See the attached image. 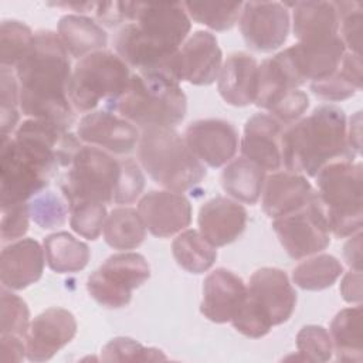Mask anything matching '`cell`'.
Returning <instances> with one entry per match:
<instances>
[{"label": "cell", "mask_w": 363, "mask_h": 363, "mask_svg": "<svg viewBox=\"0 0 363 363\" xmlns=\"http://www.w3.org/2000/svg\"><path fill=\"white\" fill-rule=\"evenodd\" d=\"M14 69L23 115L69 129L75 122V111L68 96L72 69L69 54L58 34L50 30L37 31L34 44Z\"/></svg>", "instance_id": "1"}, {"label": "cell", "mask_w": 363, "mask_h": 363, "mask_svg": "<svg viewBox=\"0 0 363 363\" xmlns=\"http://www.w3.org/2000/svg\"><path fill=\"white\" fill-rule=\"evenodd\" d=\"M285 170L315 177L322 167L336 160H353L356 153L347 143V122L343 109L320 105L296 121L281 138Z\"/></svg>", "instance_id": "2"}, {"label": "cell", "mask_w": 363, "mask_h": 363, "mask_svg": "<svg viewBox=\"0 0 363 363\" xmlns=\"http://www.w3.org/2000/svg\"><path fill=\"white\" fill-rule=\"evenodd\" d=\"M138 160L149 177L166 190L183 193L206 177L204 164L174 128L142 129Z\"/></svg>", "instance_id": "3"}, {"label": "cell", "mask_w": 363, "mask_h": 363, "mask_svg": "<svg viewBox=\"0 0 363 363\" xmlns=\"http://www.w3.org/2000/svg\"><path fill=\"white\" fill-rule=\"evenodd\" d=\"M111 109L142 129L174 128L186 116L187 98L180 82L163 74L133 72Z\"/></svg>", "instance_id": "4"}, {"label": "cell", "mask_w": 363, "mask_h": 363, "mask_svg": "<svg viewBox=\"0 0 363 363\" xmlns=\"http://www.w3.org/2000/svg\"><path fill=\"white\" fill-rule=\"evenodd\" d=\"M318 197L325 210L330 234L350 237L363 225V167L360 162L336 160L319 170Z\"/></svg>", "instance_id": "5"}, {"label": "cell", "mask_w": 363, "mask_h": 363, "mask_svg": "<svg viewBox=\"0 0 363 363\" xmlns=\"http://www.w3.org/2000/svg\"><path fill=\"white\" fill-rule=\"evenodd\" d=\"M130 68L112 51L92 52L75 64L69 85V102L77 112H92L101 102L111 108L126 89Z\"/></svg>", "instance_id": "6"}, {"label": "cell", "mask_w": 363, "mask_h": 363, "mask_svg": "<svg viewBox=\"0 0 363 363\" xmlns=\"http://www.w3.org/2000/svg\"><path fill=\"white\" fill-rule=\"evenodd\" d=\"M121 172V160L96 146L82 145L60 179L68 207L78 201L113 203Z\"/></svg>", "instance_id": "7"}, {"label": "cell", "mask_w": 363, "mask_h": 363, "mask_svg": "<svg viewBox=\"0 0 363 363\" xmlns=\"http://www.w3.org/2000/svg\"><path fill=\"white\" fill-rule=\"evenodd\" d=\"M150 278L146 258L138 252H119L105 262L86 279L89 295L102 306L119 309L129 305L132 291Z\"/></svg>", "instance_id": "8"}, {"label": "cell", "mask_w": 363, "mask_h": 363, "mask_svg": "<svg viewBox=\"0 0 363 363\" xmlns=\"http://www.w3.org/2000/svg\"><path fill=\"white\" fill-rule=\"evenodd\" d=\"M272 228L286 254L294 259L319 254L330 244L328 218L316 191L302 208L275 218Z\"/></svg>", "instance_id": "9"}, {"label": "cell", "mask_w": 363, "mask_h": 363, "mask_svg": "<svg viewBox=\"0 0 363 363\" xmlns=\"http://www.w3.org/2000/svg\"><path fill=\"white\" fill-rule=\"evenodd\" d=\"M52 174L24 152L13 138H1L0 203L1 210L26 203L50 184Z\"/></svg>", "instance_id": "10"}, {"label": "cell", "mask_w": 363, "mask_h": 363, "mask_svg": "<svg viewBox=\"0 0 363 363\" xmlns=\"http://www.w3.org/2000/svg\"><path fill=\"white\" fill-rule=\"evenodd\" d=\"M113 45L122 61L136 72L163 74L177 82L182 81L180 48H170L145 37L133 23L118 31Z\"/></svg>", "instance_id": "11"}, {"label": "cell", "mask_w": 363, "mask_h": 363, "mask_svg": "<svg viewBox=\"0 0 363 363\" xmlns=\"http://www.w3.org/2000/svg\"><path fill=\"white\" fill-rule=\"evenodd\" d=\"M291 28L289 10L278 1H245L240 16V31L248 48L271 52L282 47Z\"/></svg>", "instance_id": "12"}, {"label": "cell", "mask_w": 363, "mask_h": 363, "mask_svg": "<svg viewBox=\"0 0 363 363\" xmlns=\"http://www.w3.org/2000/svg\"><path fill=\"white\" fill-rule=\"evenodd\" d=\"M346 47L337 35L328 41L320 43H296L277 55L284 62L296 85L301 86L306 81L315 82L332 75L343 55Z\"/></svg>", "instance_id": "13"}, {"label": "cell", "mask_w": 363, "mask_h": 363, "mask_svg": "<svg viewBox=\"0 0 363 363\" xmlns=\"http://www.w3.org/2000/svg\"><path fill=\"white\" fill-rule=\"evenodd\" d=\"M247 299L278 326L289 320L296 306V292L285 271L272 267L257 269L247 285Z\"/></svg>", "instance_id": "14"}, {"label": "cell", "mask_w": 363, "mask_h": 363, "mask_svg": "<svg viewBox=\"0 0 363 363\" xmlns=\"http://www.w3.org/2000/svg\"><path fill=\"white\" fill-rule=\"evenodd\" d=\"M130 23L145 37L177 50L187 40L191 28L183 3H133Z\"/></svg>", "instance_id": "15"}, {"label": "cell", "mask_w": 363, "mask_h": 363, "mask_svg": "<svg viewBox=\"0 0 363 363\" xmlns=\"http://www.w3.org/2000/svg\"><path fill=\"white\" fill-rule=\"evenodd\" d=\"M77 319L64 308H48L37 315L26 336V354L30 362H47L77 335Z\"/></svg>", "instance_id": "16"}, {"label": "cell", "mask_w": 363, "mask_h": 363, "mask_svg": "<svg viewBox=\"0 0 363 363\" xmlns=\"http://www.w3.org/2000/svg\"><path fill=\"white\" fill-rule=\"evenodd\" d=\"M184 140L194 156L210 167H221L231 162L240 145L235 126L214 118L191 122L186 128Z\"/></svg>", "instance_id": "17"}, {"label": "cell", "mask_w": 363, "mask_h": 363, "mask_svg": "<svg viewBox=\"0 0 363 363\" xmlns=\"http://www.w3.org/2000/svg\"><path fill=\"white\" fill-rule=\"evenodd\" d=\"M138 211L146 230L159 238H167L186 230L191 223V204L183 193L150 190L138 203Z\"/></svg>", "instance_id": "18"}, {"label": "cell", "mask_w": 363, "mask_h": 363, "mask_svg": "<svg viewBox=\"0 0 363 363\" xmlns=\"http://www.w3.org/2000/svg\"><path fill=\"white\" fill-rule=\"evenodd\" d=\"M81 142L113 155H128L139 143L136 125L109 111H92L84 115L77 128Z\"/></svg>", "instance_id": "19"}, {"label": "cell", "mask_w": 363, "mask_h": 363, "mask_svg": "<svg viewBox=\"0 0 363 363\" xmlns=\"http://www.w3.org/2000/svg\"><path fill=\"white\" fill-rule=\"evenodd\" d=\"M247 298V285L241 277L227 268H217L203 282L200 312L214 323H227L235 316Z\"/></svg>", "instance_id": "20"}, {"label": "cell", "mask_w": 363, "mask_h": 363, "mask_svg": "<svg viewBox=\"0 0 363 363\" xmlns=\"http://www.w3.org/2000/svg\"><path fill=\"white\" fill-rule=\"evenodd\" d=\"M45 252L34 238L17 240L1 250L0 281L10 291H21L35 284L44 272Z\"/></svg>", "instance_id": "21"}, {"label": "cell", "mask_w": 363, "mask_h": 363, "mask_svg": "<svg viewBox=\"0 0 363 363\" xmlns=\"http://www.w3.org/2000/svg\"><path fill=\"white\" fill-rule=\"evenodd\" d=\"M282 123L269 113H255L244 125L240 143L242 157L254 162L265 172H277L282 166Z\"/></svg>", "instance_id": "22"}, {"label": "cell", "mask_w": 363, "mask_h": 363, "mask_svg": "<svg viewBox=\"0 0 363 363\" xmlns=\"http://www.w3.org/2000/svg\"><path fill=\"white\" fill-rule=\"evenodd\" d=\"M247 210L242 204L228 197H214L206 201L199 211L200 234L214 247L234 242L245 230Z\"/></svg>", "instance_id": "23"}, {"label": "cell", "mask_w": 363, "mask_h": 363, "mask_svg": "<svg viewBox=\"0 0 363 363\" xmlns=\"http://www.w3.org/2000/svg\"><path fill=\"white\" fill-rule=\"evenodd\" d=\"M223 52L217 38L210 31L193 33L180 47L182 81L191 85H211L220 74Z\"/></svg>", "instance_id": "24"}, {"label": "cell", "mask_w": 363, "mask_h": 363, "mask_svg": "<svg viewBox=\"0 0 363 363\" xmlns=\"http://www.w3.org/2000/svg\"><path fill=\"white\" fill-rule=\"evenodd\" d=\"M315 190L306 176L292 172H274L265 177L262 187V210L275 220L306 206Z\"/></svg>", "instance_id": "25"}, {"label": "cell", "mask_w": 363, "mask_h": 363, "mask_svg": "<svg viewBox=\"0 0 363 363\" xmlns=\"http://www.w3.org/2000/svg\"><path fill=\"white\" fill-rule=\"evenodd\" d=\"M258 62L247 52H233L221 65L217 89L220 96L233 106L255 104L258 89Z\"/></svg>", "instance_id": "26"}, {"label": "cell", "mask_w": 363, "mask_h": 363, "mask_svg": "<svg viewBox=\"0 0 363 363\" xmlns=\"http://www.w3.org/2000/svg\"><path fill=\"white\" fill-rule=\"evenodd\" d=\"M292 6V31L298 43H320L339 35L335 1H298Z\"/></svg>", "instance_id": "27"}, {"label": "cell", "mask_w": 363, "mask_h": 363, "mask_svg": "<svg viewBox=\"0 0 363 363\" xmlns=\"http://www.w3.org/2000/svg\"><path fill=\"white\" fill-rule=\"evenodd\" d=\"M57 34L74 58H84L92 52L105 50L108 34L94 18L82 14H65L60 18Z\"/></svg>", "instance_id": "28"}, {"label": "cell", "mask_w": 363, "mask_h": 363, "mask_svg": "<svg viewBox=\"0 0 363 363\" xmlns=\"http://www.w3.org/2000/svg\"><path fill=\"white\" fill-rule=\"evenodd\" d=\"M265 170L254 162L238 157L227 163L221 173L224 191L238 203L255 204L262 193Z\"/></svg>", "instance_id": "29"}, {"label": "cell", "mask_w": 363, "mask_h": 363, "mask_svg": "<svg viewBox=\"0 0 363 363\" xmlns=\"http://www.w3.org/2000/svg\"><path fill=\"white\" fill-rule=\"evenodd\" d=\"M362 305L339 311L330 322L329 335L336 359L340 362L362 363Z\"/></svg>", "instance_id": "30"}, {"label": "cell", "mask_w": 363, "mask_h": 363, "mask_svg": "<svg viewBox=\"0 0 363 363\" xmlns=\"http://www.w3.org/2000/svg\"><path fill=\"white\" fill-rule=\"evenodd\" d=\"M362 55L346 51L337 69L325 79L309 84L311 91L320 99L339 102L362 89Z\"/></svg>", "instance_id": "31"}, {"label": "cell", "mask_w": 363, "mask_h": 363, "mask_svg": "<svg viewBox=\"0 0 363 363\" xmlns=\"http://www.w3.org/2000/svg\"><path fill=\"white\" fill-rule=\"evenodd\" d=\"M45 262L57 274L82 271L91 258L89 247L67 231H57L43 241Z\"/></svg>", "instance_id": "32"}, {"label": "cell", "mask_w": 363, "mask_h": 363, "mask_svg": "<svg viewBox=\"0 0 363 363\" xmlns=\"http://www.w3.org/2000/svg\"><path fill=\"white\" fill-rule=\"evenodd\" d=\"M146 238V225L138 210L132 207L113 208L104 225V240L113 250H135Z\"/></svg>", "instance_id": "33"}, {"label": "cell", "mask_w": 363, "mask_h": 363, "mask_svg": "<svg viewBox=\"0 0 363 363\" xmlns=\"http://www.w3.org/2000/svg\"><path fill=\"white\" fill-rule=\"evenodd\" d=\"M172 252L179 267L190 274L208 271L216 259L217 250L197 230L186 228L172 242Z\"/></svg>", "instance_id": "34"}, {"label": "cell", "mask_w": 363, "mask_h": 363, "mask_svg": "<svg viewBox=\"0 0 363 363\" xmlns=\"http://www.w3.org/2000/svg\"><path fill=\"white\" fill-rule=\"evenodd\" d=\"M299 88L279 60L278 55H274L268 60H264L258 67V89L255 105L261 109L271 111L288 92Z\"/></svg>", "instance_id": "35"}, {"label": "cell", "mask_w": 363, "mask_h": 363, "mask_svg": "<svg viewBox=\"0 0 363 363\" xmlns=\"http://www.w3.org/2000/svg\"><path fill=\"white\" fill-rule=\"evenodd\" d=\"M343 274V265L330 254L306 257L292 271V281L305 291H322L330 288Z\"/></svg>", "instance_id": "36"}, {"label": "cell", "mask_w": 363, "mask_h": 363, "mask_svg": "<svg viewBox=\"0 0 363 363\" xmlns=\"http://www.w3.org/2000/svg\"><path fill=\"white\" fill-rule=\"evenodd\" d=\"M241 1H184L183 6L190 20L203 24L216 31H225L235 26L240 20Z\"/></svg>", "instance_id": "37"}, {"label": "cell", "mask_w": 363, "mask_h": 363, "mask_svg": "<svg viewBox=\"0 0 363 363\" xmlns=\"http://www.w3.org/2000/svg\"><path fill=\"white\" fill-rule=\"evenodd\" d=\"M35 33L18 20H4L0 26L1 67L16 68L34 44Z\"/></svg>", "instance_id": "38"}, {"label": "cell", "mask_w": 363, "mask_h": 363, "mask_svg": "<svg viewBox=\"0 0 363 363\" xmlns=\"http://www.w3.org/2000/svg\"><path fill=\"white\" fill-rule=\"evenodd\" d=\"M296 360L323 363L332 359L333 345L329 332L319 325H306L296 335Z\"/></svg>", "instance_id": "39"}, {"label": "cell", "mask_w": 363, "mask_h": 363, "mask_svg": "<svg viewBox=\"0 0 363 363\" xmlns=\"http://www.w3.org/2000/svg\"><path fill=\"white\" fill-rule=\"evenodd\" d=\"M106 204L96 201H78L69 206V225L81 237L96 240L106 221Z\"/></svg>", "instance_id": "40"}, {"label": "cell", "mask_w": 363, "mask_h": 363, "mask_svg": "<svg viewBox=\"0 0 363 363\" xmlns=\"http://www.w3.org/2000/svg\"><path fill=\"white\" fill-rule=\"evenodd\" d=\"M31 220L44 230L61 227L69 213L67 200H62L54 191H41L28 203Z\"/></svg>", "instance_id": "41"}, {"label": "cell", "mask_w": 363, "mask_h": 363, "mask_svg": "<svg viewBox=\"0 0 363 363\" xmlns=\"http://www.w3.org/2000/svg\"><path fill=\"white\" fill-rule=\"evenodd\" d=\"M102 362H156L167 356L156 347H146L130 337H113L101 352Z\"/></svg>", "instance_id": "42"}, {"label": "cell", "mask_w": 363, "mask_h": 363, "mask_svg": "<svg viewBox=\"0 0 363 363\" xmlns=\"http://www.w3.org/2000/svg\"><path fill=\"white\" fill-rule=\"evenodd\" d=\"M1 315L0 335L27 336L30 328V309L24 299L13 294V291L1 286Z\"/></svg>", "instance_id": "43"}, {"label": "cell", "mask_w": 363, "mask_h": 363, "mask_svg": "<svg viewBox=\"0 0 363 363\" xmlns=\"http://www.w3.org/2000/svg\"><path fill=\"white\" fill-rule=\"evenodd\" d=\"M1 79V95H0V126H1V138L9 136L11 133L20 119L18 106H20V95H18V81L16 72L11 68L1 67L0 69Z\"/></svg>", "instance_id": "44"}, {"label": "cell", "mask_w": 363, "mask_h": 363, "mask_svg": "<svg viewBox=\"0 0 363 363\" xmlns=\"http://www.w3.org/2000/svg\"><path fill=\"white\" fill-rule=\"evenodd\" d=\"M339 14V37L346 50L360 54L362 48V21L363 6L359 1H335Z\"/></svg>", "instance_id": "45"}, {"label": "cell", "mask_w": 363, "mask_h": 363, "mask_svg": "<svg viewBox=\"0 0 363 363\" xmlns=\"http://www.w3.org/2000/svg\"><path fill=\"white\" fill-rule=\"evenodd\" d=\"M121 180L115 194L113 203L132 204L139 199L145 187V176L140 164L132 157L121 159Z\"/></svg>", "instance_id": "46"}, {"label": "cell", "mask_w": 363, "mask_h": 363, "mask_svg": "<svg viewBox=\"0 0 363 363\" xmlns=\"http://www.w3.org/2000/svg\"><path fill=\"white\" fill-rule=\"evenodd\" d=\"M28 203L13 204L1 210V242H13L21 240L28 231L30 221Z\"/></svg>", "instance_id": "47"}, {"label": "cell", "mask_w": 363, "mask_h": 363, "mask_svg": "<svg viewBox=\"0 0 363 363\" xmlns=\"http://www.w3.org/2000/svg\"><path fill=\"white\" fill-rule=\"evenodd\" d=\"M309 108V96L299 88L288 92L271 111L269 115L282 125H292L306 112Z\"/></svg>", "instance_id": "48"}, {"label": "cell", "mask_w": 363, "mask_h": 363, "mask_svg": "<svg viewBox=\"0 0 363 363\" xmlns=\"http://www.w3.org/2000/svg\"><path fill=\"white\" fill-rule=\"evenodd\" d=\"M133 3L129 1H99L95 3L96 20L106 27H116L123 23H130L133 16Z\"/></svg>", "instance_id": "49"}, {"label": "cell", "mask_w": 363, "mask_h": 363, "mask_svg": "<svg viewBox=\"0 0 363 363\" xmlns=\"http://www.w3.org/2000/svg\"><path fill=\"white\" fill-rule=\"evenodd\" d=\"M26 339L16 335H0V360L4 363H18L26 354Z\"/></svg>", "instance_id": "50"}, {"label": "cell", "mask_w": 363, "mask_h": 363, "mask_svg": "<svg viewBox=\"0 0 363 363\" xmlns=\"http://www.w3.org/2000/svg\"><path fill=\"white\" fill-rule=\"evenodd\" d=\"M339 291L346 302L359 305L362 302V271L350 269L346 272L342 278Z\"/></svg>", "instance_id": "51"}, {"label": "cell", "mask_w": 363, "mask_h": 363, "mask_svg": "<svg viewBox=\"0 0 363 363\" xmlns=\"http://www.w3.org/2000/svg\"><path fill=\"white\" fill-rule=\"evenodd\" d=\"M343 258L350 269L362 271V233L350 235L349 241L343 247Z\"/></svg>", "instance_id": "52"}, {"label": "cell", "mask_w": 363, "mask_h": 363, "mask_svg": "<svg viewBox=\"0 0 363 363\" xmlns=\"http://www.w3.org/2000/svg\"><path fill=\"white\" fill-rule=\"evenodd\" d=\"M347 143H349V147L356 155H360V147H362V112H356L350 118V123L347 125Z\"/></svg>", "instance_id": "53"}]
</instances>
